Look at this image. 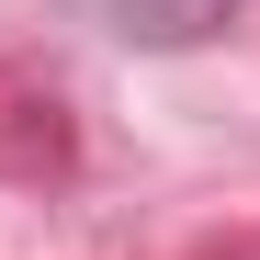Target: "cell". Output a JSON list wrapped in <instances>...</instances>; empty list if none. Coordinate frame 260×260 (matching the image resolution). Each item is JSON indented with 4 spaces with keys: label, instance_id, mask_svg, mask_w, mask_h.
Wrapping results in <instances>:
<instances>
[{
    "label": "cell",
    "instance_id": "cell-1",
    "mask_svg": "<svg viewBox=\"0 0 260 260\" xmlns=\"http://www.w3.org/2000/svg\"><path fill=\"white\" fill-rule=\"evenodd\" d=\"M79 12L124 46H204L215 23H238V0H79Z\"/></svg>",
    "mask_w": 260,
    "mask_h": 260
}]
</instances>
